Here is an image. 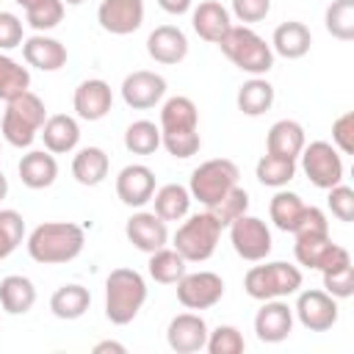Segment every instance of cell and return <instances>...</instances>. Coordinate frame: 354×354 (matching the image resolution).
Returning a JSON list of instances; mask_svg holds the SVG:
<instances>
[{"instance_id":"cell-33","label":"cell","mask_w":354,"mask_h":354,"mask_svg":"<svg viewBox=\"0 0 354 354\" xmlns=\"http://www.w3.org/2000/svg\"><path fill=\"white\" fill-rule=\"evenodd\" d=\"M147 271H149V277L155 279V282H160V285H174L185 271H188V263H185V257L171 246H163V249H158V252H152L149 254V263H147Z\"/></svg>"},{"instance_id":"cell-47","label":"cell","mask_w":354,"mask_h":354,"mask_svg":"<svg viewBox=\"0 0 354 354\" xmlns=\"http://www.w3.org/2000/svg\"><path fill=\"white\" fill-rule=\"evenodd\" d=\"M332 147L340 155L354 152V111H346L332 122Z\"/></svg>"},{"instance_id":"cell-37","label":"cell","mask_w":354,"mask_h":354,"mask_svg":"<svg viewBox=\"0 0 354 354\" xmlns=\"http://www.w3.org/2000/svg\"><path fill=\"white\" fill-rule=\"evenodd\" d=\"M160 147V127L149 119H138L124 130V149L133 155H155Z\"/></svg>"},{"instance_id":"cell-46","label":"cell","mask_w":354,"mask_h":354,"mask_svg":"<svg viewBox=\"0 0 354 354\" xmlns=\"http://www.w3.org/2000/svg\"><path fill=\"white\" fill-rule=\"evenodd\" d=\"M326 205H329V210L337 221H343V224L354 221V191L348 185H343V183L332 185L329 196H326Z\"/></svg>"},{"instance_id":"cell-5","label":"cell","mask_w":354,"mask_h":354,"mask_svg":"<svg viewBox=\"0 0 354 354\" xmlns=\"http://www.w3.org/2000/svg\"><path fill=\"white\" fill-rule=\"evenodd\" d=\"M301 268L285 260H260V266H252L243 277V290L254 301L268 299H288L301 288Z\"/></svg>"},{"instance_id":"cell-52","label":"cell","mask_w":354,"mask_h":354,"mask_svg":"<svg viewBox=\"0 0 354 354\" xmlns=\"http://www.w3.org/2000/svg\"><path fill=\"white\" fill-rule=\"evenodd\" d=\"M8 196V180H6V174L0 171V202Z\"/></svg>"},{"instance_id":"cell-35","label":"cell","mask_w":354,"mask_h":354,"mask_svg":"<svg viewBox=\"0 0 354 354\" xmlns=\"http://www.w3.org/2000/svg\"><path fill=\"white\" fill-rule=\"evenodd\" d=\"M296 169H299V163L296 160H290V158H277V155H263L260 160H257V166H254V177L263 183V185H268V188H285L293 177H296Z\"/></svg>"},{"instance_id":"cell-20","label":"cell","mask_w":354,"mask_h":354,"mask_svg":"<svg viewBox=\"0 0 354 354\" xmlns=\"http://www.w3.org/2000/svg\"><path fill=\"white\" fill-rule=\"evenodd\" d=\"M147 53L155 64L174 66L188 55V36L177 25H158L147 36Z\"/></svg>"},{"instance_id":"cell-38","label":"cell","mask_w":354,"mask_h":354,"mask_svg":"<svg viewBox=\"0 0 354 354\" xmlns=\"http://www.w3.org/2000/svg\"><path fill=\"white\" fill-rule=\"evenodd\" d=\"M324 25L337 41L354 39V0H332L324 11Z\"/></svg>"},{"instance_id":"cell-32","label":"cell","mask_w":354,"mask_h":354,"mask_svg":"<svg viewBox=\"0 0 354 354\" xmlns=\"http://www.w3.org/2000/svg\"><path fill=\"white\" fill-rule=\"evenodd\" d=\"M274 97H277L274 86L260 75V77H249V80L238 88L235 105H238V111H241L243 116H263L266 111H271Z\"/></svg>"},{"instance_id":"cell-53","label":"cell","mask_w":354,"mask_h":354,"mask_svg":"<svg viewBox=\"0 0 354 354\" xmlns=\"http://www.w3.org/2000/svg\"><path fill=\"white\" fill-rule=\"evenodd\" d=\"M14 3H17V6H22V8H30V6H33V3H39V0H14Z\"/></svg>"},{"instance_id":"cell-17","label":"cell","mask_w":354,"mask_h":354,"mask_svg":"<svg viewBox=\"0 0 354 354\" xmlns=\"http://www.w3.org/2000/svg\"><path fill=\"white\" fill-rule=\"evenodd\" d=\"M207 324L199 313H180L166 326V343L177 354H196L207 343Z\"/></svg>"},{"instance_id":"cell-43","label":"cell","mask_w":354,"mask_h":354,"mask_svg":"<svg viewBox=\"0 0 354 354\" xmlns=\"http://www.w3.org/2000/svg\"><path fill=\"white\" fill-rule=\"evenodd\" d=\"M160 147H166V152L177 160H185L191 155H196L202 149V138L199 130H180V133H160Z\"/></svg>"},{"instance_id":"cell-31","label":"cell","mask_w":354,"mask_h":354,"mask_svg":"<svg viewBox=\"0 0 354 354\" xmlns=\"http://www.w3.org/2000/svg\"><path fill=\"white\" fill-rule=\"evenodd\" d=\"M152 213H158L163 221H180V218H185L188 216V210H191V194H188V188L185 185H180V183H166V185H160V188H155V194H152Z\"/></svg>"},{"instance_id":"cell-30","label":"cell","mask_w":354,"mask_h":354,"mask_svg":"<svg viewBox=\"0 0 354 354\" xmlns=\"http://www.w3.org/2000/svg\"><path fill=\"white\" fill-rule=\"evenodd\" d=\"M88 307H91V293H88V288H83L77 282L61 285L50 296V313L61 321H77L86 315Z\"/></svg>"},{"instance_id":"cell-4","label":"cell","mask_w":354,"mask_h":354,"mask_svg":"<svg viewBox=\"0 0 354 354\" xmlns=\"http://www.w3.org/2000/svg\"><path fill=\"white\" fill-rule=\"evenodd\" d=\"M44 122H47V108H44L41 97H36L28 88L25 94H19V97H14V100L6 102L0 133H3V138L11 147L28 149L36 141V136H39V130H41Z\"/></svg>"},{"instance_id":"cell-12","label":"cell","mask_w":354,"mask_h":354,"mask_svg":"<svg viewBox=\"0 0 354 354\" xmlns=\"http://www.w3.org/2000/svg\"><path fill=\"white\" fill-rule=\"evenodd\" d=\"M293 315L310 332H329L337 324V299L326 290H296Z\"/></svg>"},{"instance_id":"cell-10","label":"cell","mask_w":354,"mask_h":354,"mask_svg":"<svg viewBox=\"0 0 354 354\" xmlns=\"http://www.w3.org/2000/svg\"><path fill=\"white\" fill-rule=\"evenodd\" d=\"M293 254H296V263L299 266L315 268V271H335V268L351 263L348 249L340 246V243H335L329 235H304V238H296Z\"/></svg>"},{"instance_id":"cell-3","label":"cell","mask_w":354,"mask_h":354,"mask_svg":"<svg viewBox=\"0 0 354 354\" xmlns=\"http://www.w3.org/2000/svg\"><path fill=\"white\" fill-rule=\"evenodd\" d=\"M218 47L232 66H238L241 72H246L252 77H260V75L271 72V66H274L271 44L260 33H254L249 25H232L227 30V36L218 41Z\"/></svg>"},{"instance_id":"cell-34","label":"cell","mask_w":354,"mask_h":354,"mask_svg":"<svg viewBox=\"0 0 354 354\" xmlns=\"http://www.w3.org/2000/svg\"><path fill=\"white\" fill-rule=\"evenodd\" d=\"M301 210H304L301 196L293 194V191H285V188H277V194L268 202V216H271L274 227L282 230V232H293Z\"/></svg>"},{"instance_id":"cell-16","label":"cell","mask_w":354,"mask_h":354,"mask_svg":"<svg viewBox=\"0 0 354 354\" xmlns=\"http://www.w3.org/2000/svg\"><path fill=\"white\" fill-rule=\"evenodd\" d=\"M72 108H75L77 119L100 122L113 108V91L102 77H88V80L77 83V88L72 94Z\"/></svg>"},{"instance_id":"cell-2","label":"cell","mask_w":354,"mask_h":354,"mask_svg":"<svg viewBox=\"0 0 354 354\" xmlns=\"http://www.w3.org/2000/svg\"><path fill=\"white\" fill-rule=\"evenodd\" d=\"M147 301V282L136 268H113L105 279V318L116 326L136 321Z\"/></svg>"},{"instance_id":"cell-24","label":"cell","mask_w":354,"mask_h":354,"mask_svg":"<svg viewBox=\"0 0 354 354\" xmlns=\"http://www.w3.org/2000/svg\"><path fill=\"white\" fill-rule=\"evenodd\" d=\"M17 171H19V180H22L25 188L41 191V188H50L55 183V177H58V160L47 149H30V152H25L19 158Z\"/></svg>"},{"instance_id":"cell-36","label":"cell","mask_w":354,"mask_h":354,"mask_svg":"<svg viewBox=\"0 0 354 354\" xmlns=\"http://www.w3.org/2000/svg\"><path fill=\"white\" fill-rule=\"evenodd\" d=\"M30 88V72L11 55L0 53V100L8 102Z\"/></svg>"},{"instance_id":"cell-1","label":"cell","mask_w":354,"mask_h":354,"mask_svg":"<svg viewBox=\"0 0 354 354\" xmlns=\"http://www.w3.org/2000/svg\"><path fill=\"white\" fill-rule=\"evenodd\" d=\"M28 254L30 260L41 266H64L72 263L83 246H86V232L80 224L72 221H44L28 235Z\"/></svg>"},{"instance_id":"cell-48","label":"cell","mask_w":354,"mask_h":354,"mask_svg":"<svg viewBox=\"0 0 354 354\" xmlns=\"http://www.w3.org/2000/svg\"><path fill=\"white\" fill-rule=\"evenodd\" d=\"M271 14V0H232V17L243 25L263 22Z\"/></svg>"},{"instance_id":"cell-6","label":"cell","mask_w":354,"mask_h":354,"mask_svg":"<svg viewBox=\"0 0 354 354\" xmlns=\"http://www.w3.org/2000/svg\"><path fill=\"white\" fill-rule=\"evenodd\" d=\"M221 224L210 216V210L185 216V221L177 227L171 246L185 257V263H205L213 257L218 238H221Z\"/></svg>"},{"instance_id":"cell-19","label":"cell","mask_w":354,"mask_h":354,"mask_svg":"<svg viewBox=\"0 0 354 354\" xmlns=\"http://www.w3.org/2000/svg\"><path fill=\"white\" fill-rule=\"evenodd\" d=\"M293 332V307L285 299H268L254 315V335L260 343H282Z\"/></svg>"},{"instance_id":"cell-51","label":"cell","mask_w":354,"mask_h":354,"mask_svg":"<svg viewBox=\"0 0 354 354\" xmlns=\"http://www.w3.org/2000/svg\"><path fill=\"white\" fill-rule=\"evenodd\" d=\"M108 351H113V354H124L127 348H124L122 343H116V340H100V343L94 346V354H108Z\"/></svg>"},{"instance_id":"cell-44","label":"cell","mask_w":354,"mask_h":354,"mask_svg":"<svg viewBox=\"0 0 354 354\" xmlns=\"http://www.w3.org/2000/svg\"><path fill=\"white\" fill-rule=\"evenodd\" d=\"M293 238H304V235H329V221H326V213L315 205H304L293 232Z\"/></svg>"},{"instance_id":"cell-29","label":"cell","mask_w":354,"mask_h":354,"mask_svg":"<svg viewBox=\"0 0 354 354\" xmlns=\"http://www.w3.org/2000/svg\"><path fill=\"white\" fill-rule=\"evenodd\" d=\"M36 304V288L22 274H8L0 279V307L8 315H25Z\"/></svg>"},{"instance_id":"cell-40","label":"cell","mask_w":354,"mask_h":354,"mask_svg":"<svg viewBox=\"0 0 354 354\" xmlns=\"http://www.w3.org/2000/svg\"><path fill=\"white\" fill-rule=\"evenodd\" d=\"M64 8H66V6H64L61 0H39V3H33L30 8H25V22H28L36 33H47V30H53V28L61 25Z\"/></svg>"},{"instance_id":"cell-54","label":"cell","mask_w":354,"mask_h":354,"mask_svg":"<svg viewBox=\"0 0 354 354\" xmlns=\"http://www.w3.org/2000/svg\"><path fill=\"white\" fill-rule=\"evenodd\" d=\"M64 6H80V3H86V0H61Z\"/></svg>"},{"instance_id":"cell-45","label":"cell","mask_w":354,"mask_h":354,"mask_svg":"<svg viewBox=\"0 0 354 354\" xmlns=\"http://www.w3.org/2000/svg\"><path fill=\"white\" fill-rule=\"evenodd\" d=\"M324 277V290L335 299H348L354 293V266H340L335 271H321Z\"/></svg>"},{"instance_id":"cell-39","label":"cell","mask_w":354,"mask_h":354,"mask_svg":"<svg viewBox=\"0 0 354 354\" xmlns=\"http://www.w3.org/2000/svg\"><path fill=\"white\" fill-rule=\"evenodd\" d=\"M205 210H210V216H213L221 227H230L238 216L249 213V194H246V188L235 185V188H230L216 205H210V207H205Z\"/></svg>"},{"instance_id":"cell-23","label":"cell","mask_w":354,"mask_h":354,"mask_svg":"<svg viewBox=\"0 0 354 354\" xmlns=\"http://www.w3.org/2000/svg\"><path fill=\"white\" fill-rule=\"evenodd\" d=\"M39 136H41L47 152H53V155H66V152H75L77 144H80V124H77V119L69 116V113H53V116H47V122L41 124Z\"/></svg>"},{"instance_id":"cell-50","label":"cell","mask_w":354,"mask_h":354,"mask_svg":"<svg viewBox=\"0 0 354 354\" xmlns=\"http://www.w3.org/2000/svg\"><path fill=\"white\" fill-rule=\"evenodd\" d=\"M158 6H160L166 14H171V17H180V14H188V11H191L194 0H158Z\"/></svg>"},{"instance_id":"cell-27","label":"cell","mask_w":354,"mask_h":354,"mask_svg":"<svg viewBox=\"0 0 354 354\" xmlns=\"http://www.w3.org/2000/svg\"><path fill=\"white\" fill-rule=\"evenodd\" d=\"M108 171H111V158L102 147H83L72 158V177L86 188L105 183Z\"/></svg>"},{"instance_id":"cell-15","label":"cell","mask_w":354,"mask_h":354,"mask_svg":"<svg viewBox=\"0 0 354 354\" xmlns=\"http://www.w3.org/2000/svg\"><path fill=\"white\" fill-rule=\"evenodd\" d=\"M124 235L144 254H152V252H158V249H163L169 243V227L152 210H136L124 221Z\"/></svg>"},{"instance_id":"cell-13","label":"cell","mask_w":354,"mask_h":354,"mask_svg":"<svg viewBox=\"0 0 354 354\" xmlns=\"http://www.w3.org/2000/svg\"><path fill=\"white\" fill-rule=\"evenodd\" d=\"M122 100L133 111H149L166 97V77L149 69H136L122 80Z\"/></svg>"},{"instance_id":"cell-41","label":"cell","mask_w":354,"mask_h":354,"mask_svg":"<svg viewBox=\"0 0 354 354\" xmlns=\"http://www.w3.org/2000/svg\"><path fill=\"white\" fill-rule=\"evenodd\" d=\"M25 238V218L22 213L3 207L0 210V260H6L8 254L17 252V246Z\"/></svg>"},{"instance_id":"cell-18","label":"cell","mask_w":354,"mask_h":354,"mask_svg":"<svg viewBox=\"0 0 354 354\" xmlns=\"http://www.w3.org/2000/svg\"><path fill=\"white\" fill-rule=\"evenodd\" d=\"M155 171L144 163H127L116 174V196L127 207H144L155 194Z\"/></svg>"},{"instance_id":"cell-26","label":"cell","mask_w":354,"mask_h":354,"mask_svg":"<svg viewBox=\"0 0 354 354\" xmlns=\"http://www.w3.org/2000/svg\"><path fill=\"white\" fill-rule=\"evenodd\" d=\"M304 144H307V136L296 119H279L268 127V136H266V152L268 155L296 160L299 152L304 149Z\"/></svg>"},{"instance_id":"cell-9","label":"cell","mask_w":354,"mask_h":354,"mask_svg":"<svg viewBox=\"0 0 354 354\" xmlns=\"http://www.w3.org/2000/svg\"><path fill=\"white\" fill-rule=\"evenodd\" d=\"M230 243H232L235 254L249 260V263L266 260L271 254V246H274L268 224L263 218H257V216H249V213L238 216L230 224Z\"/></svg>"},{"instance_id":"cell-14","label":"cell","mask_w":354,"mask_h":354,"mask_svg":"<svg viewBox=\"0 0 354 354\" xmlns=\"http://www.w3.org/2000/svg\"><path fill=\"white\" fill-rule=\"evenodd\" d=\"M97 22L111 36H130L144 25V0H102Z\"/></svg>"},{"instance_id":"cell-28","label":"cell","mask_w":354,"mask_h":354,"mask_svg":"<svg viewBox=\"0 0 354 354\" xmlns=\"http://www.w3.org/2000/svg\"><path fill=\"white\" fill-rule=\"evenodd\" d=\"M160 133H180V130H199V111L191 97H169L160 105Z\"/></svg>"},{"instance_id":"cell-7","label":"cell","mask_w":354,"mask_h":354,"mask_svg":"<svg viewBox=\"0 0 354 354\" xmlns=\"http://www.w3.org/2000/svg\"><path fill=\"white\" fill-rule=\"evenodd\" d=\"M241 180V169L235 160L230 158H210L205 163H199L191 171V183H188V194L191 199H196L199 205L210 207L216 205L230 188H235Z\"/></svg>"},{"instance_id":"cell-11","label":"cell","mask_w":354,"mask_h":354,"mask_svg":"<svg viewBox=\"0 0 354 354\" xmlns=\"http://www.w3.org/2000/svg\"><path fill=\"white\" fill-rule=\"evenodd\" d=\"M174 285L185 310H210L224 299V279L216 271H185Z\"/></svg>"},{"instance_id":"cell-42","label":"cell","mask_w":354,"mask_h":354,"mask_svg":"<svg viewBox=\"0 0 354 354\" xmlns=\"http://www.w3.org/2000/svg\"><path fill=\"white\" fill-rule=\"evenodd\" d=\"M205 348L210 354H241L246 348V340H243V332L232 324H218L213 332H207V343Z\"/></svg>"},{"instance_id":"cell-49","label":"cell","mask_w":354,"mask_h":354,"mask_svg":"<svg viewBox=\"0 0 354 354\" xmlns=\"http://www.w3.org/2000/svg\"><path fill=\"white\" fill-rule=\"evenodd\" d=\"M22 19L11 11H0V53H8L14 47H22Z\"/></svg>"},{"instance_id":"cell-22","label":"cell","mask_w":354,"mask_h":354,"mask_svg":"<svg viewBox=\"0 0 354 354\" xmlns=\"http://www.w3.org/2000/svg\"><path fill=\"white\" fill-rule=\"evenodd\" d=\"M22 58L28 66L41 69V72H58L61 66H66V47L47 36V33H33L22 41Z\"/></svg>"},{"instance_id":"cell-21","label":"cell","mask_w":354,"mask_h":354,"mask_svg":"<svg viewBox=\"0 0 354 354\" xmlns=\"http://www.w3.org/2000/svg\"><path fill=\"white\" fill-rule=\"evenodd\" d=\"M191 28L199 39H205L210 44H218L227 36V30L232 28V14L218 0H202L191 11Z\"/></svg>"},{"instance_id":"cell-25","label":"cell","mask_w":354,"mask_h":354,"mask_svg":"<svg viewBox=\"0 0 354 354\" xmlns=\"http://www.w3.org/2000/svg\"><path fill=\"white\" fill-rule=\"evenodd\" d=\"M271 50L274 55H282L288 61H296V58H304L310 53V44H313V33L304 22L299 19H288L282 25L274 28V36H271Z\"/></svg>"},{"instance_id":"cell-8","label":"cell","mask_w":354,"mask_h":354,"mask_svg":"<svg viewBox=\"0 0 354 354\" xmlns=\"http://www.w3.org/2000/svg\"><path fill=\"white\" fill-rule=\"evenodd\" d=\"M296 160H299L304 177L321 191H329L332 185L343 183V155L329 141L304 144V149L299 152Z\"/></svg>"}]
</instances>
